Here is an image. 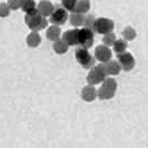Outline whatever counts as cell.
Wrapping results in <instances>:
<instances>
[{"mask_svg": "<svg viewBox=\"0 0 148 148\" xmlns=\"http://www.w3.org/2000/svg\"><path fill=\"white\" fill-rule=\"evenodd\" d=\"M117 90V82L114 78L111 77H107L103 82L101 87L99 88V90L97 91V96L100 99H111L115 96Z\"/></svg>", "mask_w": 148, "mask_h": 148, "instance_id": "1", "label": "cell"}, {"mask_svg": "<svg viewBox=\"0 0 148 148\" xmlns=\"http://www.w3.org/2000/svg\"><path fill=\"white\" fill-rule=\"evenodd\" d=\"M25 21H26L27 26L29 27L30 29L32 31H37V32L39 30L45 29L48 26V20L41 15H39L38 11L26 15Z\"/></svg>", "mask_w": 148, "mask_h": 148, "instance_id": "2", "label": "cell"}, {"mask_svg": "<svg viewBox=\"0 0 148 148\" xmlns=\"http://www.w3.org/2000/svg\"><path fill=\"white\" fill-rule=\"evenodd\" d=\"M107 78V74L105 70L104 64L98 65L96 67H92L91 70L89 71L88 76H87V82H88L89 86H95L100 82H103Z\"/></svg>", "mask_w": 148, "mask_h": 148, "instance_id": "3", "label": "cell"}, {"mask_svg": "<svg viewBox=\"0 0 148 148\" xmlns=\"http://www.w3.org/2000/svg\"><path fill=\"white\" fill-rule=\"evenodd\" d=\"M114 28H115V23L112 20L108 18H98V19H95L92 31L100 35H106V34L112 32Z\"/></svg>", "mask_w": 148, "mask_h": 148, "instance_id": "4", "label": "cell"}, {"mask_svg": "<svg viewBox=\"0 0 148 148\" xmlns=\"http://www.w3.org/2000/svg\"><path fill=\"white\" fill-rule=\"evenodd\" d=\"M75 57H76V60L86 69L95 65V57H92L88 51V49L86 48H82V47L78 48L75 51Z\"/></svg>", "mask_w": 148, "mask_h": 148, "instance_id": "5", "label": "cell"}, {"mask_svg": "<svg viewBox=\"0 0 148 148\" xmlns=\"http://www.w3.org/2000/svg\"><path fill=\"white\" fill-rule=\"evenodd\" d=\"M77 40H78V45H80L82 48L89 49L94 42V31L87 28L78 29Z\"/></svg>", "mask_w": 148, "mask_h": 148, "instance_id": "6", "label": "cell"}, {"mask_svg": "<svg viewBox=\"0 0 148 148\" xmlns=\"http://www.w3.org/2000/svg\"><path fill=\"white\" fill-rule=\"evenodd\" d=\"M50 22H51L53 26H60V25H64L68 19V14L64 8L59 7V6H56L53 7V10L50 14Z\"/></svg>", "mask_w": 148, "mask_h": 148, "instance_id": "7", "label": "cell"}, {"mask_svg": "<svg viewBox=\"0 0 148 148\" xmlns=\"http://www.w3.org/2000/svg\"><path fill=\"white\" fill-rule=\"evenodd\" d=\"M117 59H118V64L120 68L125 71H129L135 67V58L130 52L125 51L123 53H119L117 56Z\"/></svg>", "mask_w": 148, "mask_h": 148, "instance_id": "8", "label": "cell"}, {"mask_svg": "<svg viewBox=\"0 0 148 148\" xmlns=\"http://www.w3.org/2000/svg\"><path fill=\"white\" fill-rule=\"evenodd\" d=\"M111 56H112L111 50L108 47L104 46V45L98 46L96 48V50H95V57L103 64H106L107 61H109L111 59Z\"/></svg>", "mask_w": 148, "mask_h": 148, "instance_id": "9", "label": "cell"}, {"mask_svg": "<svg viewBox=\"0 0 148 148\" xmlns=\"http://www.w3.org/2000/svg\"><path fill=\"white\" fill-rule=\"evenodd\" d=\"M53 5H52L50 1H48V0H41L40 2H39V5H38L37 7V11L39 15H41L42 17H49L50 14L52 12V10H53Z\"/></svg>", "mask_w": 148, "mask_h": 148, "instance_id": "10", "label": "cell"}, {"mask_svg": "<svg viewBox=\"0 0 148 148\" xmlns=\"http://www.w3.org/2000/svg\"><path fill=\"white\" fill-rule=\"evenodd\" d=\"M77 36H78V29L68 30V31H66V32L62 35V40H64L68 46H76V45H78Z\"/></svg>", "mask_w": 148, "mask_h": 148, "instance_id": "11", "label": "cell"}, {"mask_svg": "<svg viewBox=\"0 0 148 148\" xmlns=\"http://www.w3.org/2000/svg\"><path fill=\"white\" fill-rule=\"evenodd\" d=\"M104 67H105V70H106V74L109 75V76H116L121 70L118 61H116V60L110 59L109 61H107L106 64H104Z\"/></svg>", "mask_w": 148, "mask_h": 148, "instance_id": "12", "label": "cell"}, {"mask_svg": "<svg viewBox=\"0 0 148 148\" xmlns=\"http://www.w3.org/2000/svg\"><path fill=\"white\" fill-rule=\"evenodd\" d=\"M82 97L85 101H92L97 97V90L94 86H86L82 91Z\"/></svg>", "mask_w": 148, "mask_h": 148, "instance_id": "13", "label": "cell"}, {"mask_svg": "<svg viewBox=\"0 0 148 148\" xmlns=\"http://www.w3.org/2000/svg\"><path fill=\"white\" fill-rule=\"evenodd\" d=\"M89 8H90V2L89 0H77L76 2V6H75L74 10L71 11L73 14H86L89 11Z\"/></svg>", "mask_w": 148, "mask_h": 148, "instance_id": "14", "label": "cell"}, {"mask_svg": "<svg viewBox=\"0 0 148 148\" xmlns=\"http://www.w3.org/2000/svg\"><path fill=\"white\" fill-rule=\"evenodd\" d=\"M47 39L51 40V41H56L58 40L61 35V30L58 26H50L48 29H47Z\"/></svg>", "mask_w": 148, "mask_h": 148, "instance_id": "15", "label": "cell"}, {"mask_svg": "<svg viewBox=\"0 0 148 148\" xmlns=\"http://www.w3.org/2000/svg\"><path fill=\"white\" fill-rule=\"evenodd\" d=\"M41 42V38L39 36V34H38L37 31H32V32H30L29 35H28V37H27V45L31 47V48H36L39 46V44Z\"/></svg>", "mask_w": 148, "mask_h": 148, "instance_id": "16", "label": "cell"}, {"mask_svg": "<svg viewBox=\"0 0 148 148\" xmlns=\"http://www.w3.org/2000/svg\"><path fill=\"white\" fill-rule=\"evenodd\" d=\"M20 9L26 12V15H28V14L36 12L37 11V6H36V2L34 0H25L20 6Z\"/></svg>", "mask_w": 148, "mask_h": 148, "instance_id": "17", "label": "cell"}, {"mask_svg": "<svg viewBox=\"0 0 148 148\" xmlns=\"http://www.w3.org/2000/svg\"><path fill=\"white\" fill-rule=\"evenodd\" d=\"M112 46H114V50L117 55L125 52L127 49V42L124 39H116Z\"/></svg>", "mask_w": 148, "mask_h": 148, "instance_id": "18", "label": "cell"}, {"mask_svg": "<svg viewBox=\"0 0 148 148\" xmlns=\"http://www.w3.org/2000/svg\"><path fill=\"white\" fill-rule=\"evenodd\" d=\"M68 47H69V46H68L62 39L56 40L55 44H53V49H55V51L57 52V53H59V55H62V53L67 52Z\"/></svg>", "mask_w": 148, "mask_h": 148, "instance_id": "19", "label": "cell"}, {"mask_svg": "<svg viewBox=\"0 0 148 148\" xmlns=\"http://www.w3.org/2000/svg\"><path fill=\"white\" fill-rule=\"evenodd\" d=\"M84 18H85V16L82 14H71L70 22L75 27H79V26H82V23H84Z\"/></svg>", "mask_w": 148, "mask_h": 148, "instance_id": "20", "label": "cell"}, {"mask_svg": "<svg viewBox=\"0 0 148 148\" xmlns=\"http://www.w3.org/2000/svg\"><path fill=\"white\" fill-rule=\"evenodd\" d=\"M115 40H116V35L114 32L106 34L104 37H103V42H104V46H106V47L112 46L114 42H115Z\"/></svg>", "mask_w": 148, "mask_h": 148, "instance_id": "21", "label": "cell"}, {"mask_svg": "<svg viewBox=\"0 0 148 148\" xmlns=\"http://www.w3.org/2000/svg\"><path fill=\"white\" fill-rule=\"evenodd\" d=\"M123 36L126 40H134L136 37V31L133 27H126L123 31Z\"/></svg>", "mask_w": 148, "mask_h": 148, "instance_id": "22", "label": "cell"}, {"mask_svg": "<svg viewBox=\"0 0 148 148\" xmlns=\"http://www.w3.org/2000/svg\"><path fill=\"white\" fill-rule=\"evenodd\" d=\"M94 22H95V18L92 17L91 15L87 16V17H85L84 18V28H87V29H90L92 30V26H94Z\"/></svg>", "mask_w": 148, "mask_h": 148, "instance_id": "23", "label": "cell"}, {"mask_svg": "<svg viewBox=\"0 0 148 148\" xmlns=\"http://www.w3.org/2000/svg\"><path fill=\"white\" fill-rule=\"evenodd\" d=\"M76 2H77V0H62V7L65 10L73 11L76 6Z\"/></svg>", "mask_w": 148, "mask_h": 148, "instance_id": "24", "label": "cell"}, {"mask_svg": "<svg viewBox=\"0 0 148 148\" xmlns=\"http://www.w3.org/2000/svg\"><path fill=\"white\" fill-rule=\"evenodd\" d=\"M23 1H25V0H9L7 5L10 10H11V9H12V10H17V9L20 8V6H21V3Z\"/></svg>", "mask_w": 148, "mask_h": 148, "instance_id": "25", "label": "cell"}, {"mask_svg": "<svg viewBox=\"0 0 148 148\" xmlns=\"http://www.w3.org/2000/svg\"><path fill=\"white\" fill-rule=\"evenodd\" d=\"M9 14H10V9L7 3H5V2L0 3V17L5 18V17H8Z\"/></svg>", "mask_w": 148, "mask_h": 148, "instance_id": "26", "label": "cell"}]
</instances>
